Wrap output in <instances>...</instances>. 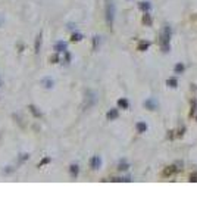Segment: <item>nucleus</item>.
Returning <instances> with one entry per match:
<instances>
[{
  "label": "nucleus",
  "instance_id": "obj_23",
  "mask_svg": "<svg viewBox=\"0 0 197 221\" xmlns=\"http://www.w3.org/2000/svg\"><path fill=\"white\" fill-rule=\"evenodd\" d=\"M69 62H71V53L66 50L65 52V63H69Z\"/></svg>",
  "mask_w": 197,
  "mask_h": 221
},
{
  "label": "nucleus",
  "instance_id": "obj_4",
  "mask_svg": "<svg viewBox=\"0 0 197 221\" xmlns=\"http://www.w3.org/2000/svg\"><path fill=\"white\" fill-rule=\"evenodd\" d=\"M66 49H68V44L63 43V41H58V43L54 44V50H56L58 53H65L66 52Z\"/></svg>",
  "mask_w": 197,
  "mask_h": 221
},
{
  "label": "nucleus",
  "instance_id": "obj_11",
  "mask_svg": "<svg viewBox=\"0 0 197 221\" xmlns=\"http://www.w3.org/2000/svg\"><path fill=\"white\" fill-rule=\"evenodd\" d=\"M175 171H177V167H175V165H171V167H168V168L163 171V175H165V177H168V175L174 174Z\"/></svg>",
  "mask_w": 197,
  "mask_h": 221
},
{
  "label": "nucleus",
  "instance_id": "obj_9",
  "mask_svg": "<svg viewBox=\"0 0 197 221\" xmlns=\"http://www.w3.org/2000/svg\"><path fill=\"white\" fill-rule=\"evenodd\" d=\"M107 120H116V118H118V109H111L109 110V112H107Z\"/></svg>",
  "mask_w": 197,
  "mask_h": 221
},
{
  "label": "nucleus",
  "instance_id": "obj_20",
  "mask_svg": "<svg viewBox=\"0 0 197 221\" xmlns=\"http://www.w3.org/2000/svg\"><path fill=\"white\" fill-rule=\"evenodd\" d=\"M166 84H168L169 87H177V80H175V78H169L168 81H166Z\"/></svg>",
  "mask_w": 197,
  "mask_h": 221
},
{
  "label": "nucleus",
  "instance_id": "obj_7",
  "mask_svg": "<svg viewBox=\"0 0 197 221\" xmlns=\"http://www.w3.org/2000/svg\"><path fill=\"white\" fill-rule=\"evenodd\" d=\"M69 173H71V175H72V177H77L78 173H80V168H78L77 164H72V165L69 167Z\"/></svg>",
  "mask_w": 197,
  "mask_h": 221
},
{
  "label": "nucleus",
  "instance_id": "obj_3",
  "mask_svg": "<svg viewBox=\"0 0 197 221\" xmlns=\"http://www.w3.org/2000/svg\"><path fill=\"white\" fill-rule=\"evenodd\" d=\"M96 103V94L93 93V91H87V99H86V106L87 108H90Z\"/></svg>",
  "mask_w": 197,
  "mask_h": 221
},
{
  "label": "nucleus",
  "instance_id": "obj_17",
  "mask_svg": "<svg viewBox=\"0 0 197 221\" xmlns=\"http://www.w3.org/2000/svg\"><path fill=\"white\" fill-rule=\"evenodd\" d=\"M143 22H144L146 25H150V24H152V18H150V15L147 13V12H146L144 16H143Z\"/></svg>",
  "mask_w": 197,
  "mask_h": 221
},
{
  "label": "nucleus",
  "instance_id": "obj_18",
  "mask_svg": "<svg viewBox=\"0 0 197 221\" xmlns=\"http://www.w3.org/2000/svg\"><path fill=\"white\" fill-rule=\"evenodd\" d=\"M71 40H72V41H81L82 35H81V34H78V33H74L72 37H71Z\"/></svg>",
  "mask_w": 197,
  "mask_h": 221
},
{
  "label": "nucleus",
  "instance_id": "obj_22",
  "mask_svg": "<svg viewBox=\"0 0 197 221\" xmlns=\"http://www.w3.org/2000/svg\"><path fill=\"white\" fill-rule=\"evenodd\" d=\"M99 39H100V37H97V35H94V37H93V49H97V44H99Z\"/></svg>",
  "mask_w": 197,
  "mask_h": 221
},
{
  "label": "nucleus",
  "instance_id": "obj_1",
  "mask_svg": "<svg viewBox=\"0 0 197 221\" xmlns=\"http://www.w3.org/2000/svg\"><path fill=\"white\" fill-rule=\"evenodd\" d=\"M169 41H171V28L168 25H165L162 33H160V37H159V44H160V49L163 50L165 53L169 52Z\"/></svg>",
  "mask_w": 197,
  "mask_h": 221
},
{
  "label": "nucleus",
  "instance_id": "obj_14",
  "mask_svg": "<svg viewBox=\"0 0 197 221\" xmlns=\"http://www.w3.org/2000/svg\"><path fill=\"white\" fill-rule=\"evenodd\" d=\"M40 46H41V34H39V35H37V39H35V46H34L35 53L40 52Z\"/></svg>",
  "mask_w": 197,
  "mask_h": 221
},
{
  "label": "nucleus",
  "instance_id": "obj_10",
  "mask_svg": "<svg viewBox=\"0 0 197 221\" xmlns=\"http://www.w3.org/2000/svg\"><path fill=\"white\" fill-rule=\"evenodd\" d=\"M29 110H31V114H33L35 118H40L41 116V112H40L39 109H37V106H34V105H29Z\"/></svg>",
  "mask_w": 197,
  "mask_h": 221
},
{
  "label": "nucleus",
  "instance_id": "obj_21",
  "mask_svg": "<svg viewBox=\"0 0 197 221\" xmlns=\"http://www.w3.org/2000/svg\"><path fill=\"white\" fill-rule=\"evenodd\" d=\"M50 62L52 63H58L59 62V55H58V52L54 53V55H53L52 58H50Z\"/></svg>",
  "mask_w": 197,
  "mask_h": 221
},
{
  "label": "nucleus",
  "instance_id": "obj_12",
  "mask_svg": "<svg viewBox=\"0 0 197 221\" xmlns=\"http://www.w3.org/2000/svg\"><path fill=\"white\" fill-rule=\"evenodd\" d=\"M135 128H137V131H138V133H146V130H147V125H146L144 122H137Z\"/></svg>",
  "mask_w": 197,
  "mask_h": 221
},
{
  "label": "nucleus",
  "instance_id": "obj_8",
  "mask_svg": "<svg viewBox=\"0 0 197 221\" xmlns=\"http://www.w3.org/2000/svg\"><path fill=\"white\" fill-rule=\"evenodd\" d=\"M138 8L141 10H144V12H149L150 8H152V5H150L149 2H140L138 3Z\"/></svg>",
  "mask_w": 197,
  "mask_h": 221
},
{
  "label": "nucleus",
  "instance_id": "obj_24",
  "mask_svg": "<svg viewBox=\"0 0 197 221\" xmlns=\"http://www.w3.org/2000/svg\"><path fill=\"white\" fill-rule=\"evenodd\" d=\"M119 170H121V171H125V170H128V164H127V162H121V164H119Z\"/></svg>",
  "mask_w": 197,
  "mask_h": 221
},
{
  "label": "nucleus",
  "instance_id": "obj_13",
  "mask_svg": "<svg viewBox=\"0 0 197 221\" xmlns=\"http://www.w3.org/2000/svg\"><path fill=\"white\" fill-rule=\"evenodd\" d=\"M118 106H119V108H122V109H128L130 103H128V100H127V99H119V100H118Z\"/></svg>",
  "mask_w": 197,
  "mask_h": 221
},
{
  "label": "nucleus",
  "instance_id": "obj_19",
  "mask_svg": "<svg viewBox=\"0 0 197 221\" xmlns=\"http://www.w3.org/2000/svg\"><path fill=\"white\" fill-rule=\"evenodd\" d=\"M175 72H177V74L184 72V65H183V63H177V65H175Z\"/></svg>",
  "mask_w": 197,
  "mask_h": 221
},
{
  "label": "nucleus",
  "instance_id": "obj_2",
  "mask_svg": "<svg viewBox=\"0 0 197 221\" xmlns=\"http://www.w3.org/2000/svg\"><path fill=\"white\" fill-rule=\"evenodd\" d=\"M113 18H115V6L112 3V0H106V22L112 28L113 25Z\"/></svg>",
  "mask_w": 197,
  "mask_h": 221
},
{
  "label": "nucleus",
  "instance_id": "obj_25",
  "mask_svg": "<svg viewBox=\"0 0 197 221\" xmlns=\"http://www.w3.org/2000/svg\"><path fill=\"white\" fill-rule=\"evenodd\" d=\"M49 162H50V158H44L43 161L39 164V168H40V167H43V165H46V164H49Z\"/></svg>",
  "mask_w": 197,
  "mask_h": 221
},
{
  "label": "nucleus",
  "instance_id": "obj_26",
  "mask_svg": "<svg viewBox=\"0 0 197 221\" xmlns=\"http://www.w3.org/2000/svg\"><path fill=\"white\" fill-rule=\"evenodd\" d=\"M190 181H193V183L197 181V173H193V174H191V177H190Z\"/></svg>",
  "mask_w": 197,
  "mask_h": 221
},
{
  "label": "nucleus",
  "instance_id": "obj_5",
  "mask_svg": "<svg viewBox=\"0 0 197 221\" xmlns=\"http://www.w3.org/2000/svg\"><path fill=\"white\" fill-rule=\"evenodd\" d=\"M90 165H91V168H93V170L100 168V165H101V159H100V156H93L91 161H90Z\"/></svg>",
  "mask_w": 197,
  "mask_h": 221
},
{
  "label": "nucleus",
  "instance_id": "obj_16",
  "mask_svg": "<svg viewBox=\"0 0 197 221\" xmlns=\"http://www.w3.org/2000/svg\"><path fill=\"white\" fill-rule=\"evenodd\" d=\"M149 46H150V43H149V41H141V43L138 44V50H141V52H144L146 49H149Z\"/></svg>",
  "mask_w": 197,
  "mask_h": 221
},
{
  "label": "nucleus",
  "instance_id": "obj_6",
  "mask_svg": "<svg viewBox=\"0 0 197 221\" xmlns=\"http://www.w3.org/2000/svg\"><path fill=\"white\" fill-rule=\"evenodd\" d=\"M144 106L147 108V109H150V110H154L156 108H158V102L154 100V99H149V100L144 102Z\"/></svg>",
  "mask_w": 197,
  "mask_h": 221
},
{
  "label": "nucleus",
  "instance_id": "obj_15",
  "mask_svg": "<svg viewBox=\"0 0 197 221\" xmlns=\"http://www.w3.org/2000/svg\"><path fill=\"white\" fill-rule=\"evenodd\" d=\"M41 83L44 84V87H46V89H52V87H53V80H50V78H44Z\"/></svg>",
  "mask_w": 197,
  "mask_h": 221
}]
</instances>
